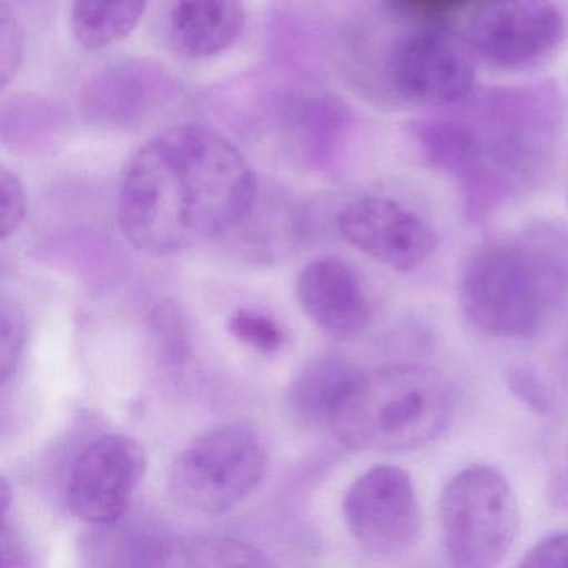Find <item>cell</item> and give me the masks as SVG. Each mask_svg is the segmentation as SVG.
<instances>
[{
  "label": "cell",
  "instance_id": "4316f807",
  "mask_svg": "<svg viewBox=\"0 0 568 568\" xmlns=\"http://www.w3.org/2000/svg\"><path fill=\"white\" fill-rule=\"evenodd\" d=\"M0 555H2L0 565L4 568L26 567L29 564L26 551L22 550L21 541L18 540L14 531L8 527L6 520H2V531H0Z\"/></svg>",
  "mask_w": 568,
  "mask_h": 568
},
{
  "label": "cell",
  "instance_id": "52a82bcc",
  "mask_svg": "<svg viewBox=\"0 0 568 568\" xmlns=\"http://www.w3.org/2000/svg\"><path fill=\"white\" fill-rule=\"evenodd\" d=\"M565 34L567 21L554 0H480L465 24L468 49L504 71L547 61Z\"/></svg>",
  "mask_w": 568,
  "mask_h": 568
},
{
  "label": "cell",
  "instance_id": "277c9868",
  "mask_svg": "<svg viewBox=\"0 0 568 568\" xmlns=\"http://www.w3.org/2000/svg\"><path fill=\"white\" fill-rule=\"evenodd\" d=\"M455 415L444 374L418 364L362 372L332 417V434L352 450L404 452L440 437Z\"/></svg>",
  "mask_w": 568,
  "mask_h": 568
},
{
  "label": "cell",
  "instance_id": "4fadbf2b",
  "mask_svg": "<svg viewBox=\"0 0 568 568\" xmlns=\"http://www.w3.org/2000/svg\"><path fill=\"white\" fill-rule=\"evenodd\" d=\"M337 225L348 244L397 272L415 271L437 248L430 225L390 199H357L338 214Z\"/></svg>",
  "mask_w": 568,
  "mask_h": 568
},
{
  "label": "cell",
  "instance_id": "83f0119b",
  "mask_svg": "<svg viewBox=\"0 0 568 568\" xmlns=\"http://www.w3.org/2000/svg\"><path fill=\"white\" fill-rule=\"evenodd\" d=\"M550 490L551 498H554L555 504L560 505V507L568 508V447L567 457H565L564 470H561L560 475L555 478Z\"/></svg>",
  "mask_w": 568,
  "mask_h": 568
},
{
  "label": "cell",
  "instance_id": "7402d4cb",
  "mask_svg": "<svg viewBox=\"0 0 568 568\" xmlns=\"http://www.w3.org/2000/svg\"><path fill=\"white\" fill-rule=\"evenodd\" d=\"M0 332H2V344H0V355H2V382L8 384L18 368L21 361L22 348H24V315L21 308L14 302L4 301L2 312H0Z\"/></svg>",
  "mask_w": 568,
  "mask_h": 568
},
{
  "label": "cell",
  "instance_id": "484cf974",
  "mask_svg": "<svg viewBox=\"0 0 568 568\" xmlns=\"http://www.w3.org/2000/svg\"><path fill=\"white\" fill-rule=\"evenodd\" d=\"M511 392L524 402L530 410L544 414L550 408V400H548L547 388L544 387L537 375L534 372L525 371V368H515L510 372L508 377Z\"/></svg>",
  "mask_w": 568,
  "mask_h": 568
},
{
  "label": "cell",
  "instance_id": "7a4b0ae2",
  "mask_svg": "<svg viewBox=\"0 0 568 568\" xmlns=\"http://www.w3.org/2000/svg\"><path fill=\"white\" fill-rule=\"evenodd\" d=\"M448 112L464 138L454 181L468 221L490 217L550 171L564 129V98L554 82L471 91Z\"/></svg>",
  "mask_w": 568,
  "mask_h": 568
},
{
  "label": "cell",
  "instance_id": "ac0fdd59",
  "mask_svg": "<svg viewBox=\"0 0 568 568\" xmlns=\"http://www.w3.org/2000/svg\"><path fill=\"white\" fill-rule=\"evenodd\" d=\"M149 0H74L72 32L82 48L99 51L128 38L144 16Z\"/></svg>",
  "mask_w": 568,
  "mask_h": 568
},
{
  "label": "cell",
  "instance_id": "603a6c76",
  "mask_svg": "<svg viewBox=\"0 0 568 568\" xmlns=\"http://www.w3.org/2000/svg\"><path fill=\"white\" fill-rule=\"evenodd\" d=\"M24 59V34L21 24L14 18L8 6L0 11V81L2 88H8L18 75Z\"/></svg>",
  "mask_w": 568,
  "mask_h": 568
},
{
  "label": "cell",
  "instance_id": "44dd1931",
  "mask_svg": "<svg viewBox=\"0 0 568 568\" xmlns=\"http://www.w3.org/2000/svg\"><path fill=\"white\" fill-rule=\"evenodd\" d=\"M227 328L237 341L261 352H275L284 342L281 327L271 317L247 308L232 314Z\"/></svg>",
  "mask_w": 568,
  "mask_h": 568
},
{
  "label": "cell",
  "instance_id": "f1b7e54d",
  "mask_svg": "<svg viewBox=\"0 0 568 568\" xmlns=\"http://www.w3.org/2000/svg\"><path fill=\"white\" fill-rule=\"evenodd\" d=\"M0 491H2V498H0V501H2V517H6L9 511V505H11L12 501L11 487H9L6 478H2V487H0Z\"/></svg>",
  "mask_w": 568,
  "mask_h": 568
},
{
  "label": "cell",
  "instance_id": "30bf717a",
  "mask_svg": "<svg viewBox=\"0 0 568 568\" xmlns=\"http://www.w3.org/2000/svg\"><path fill=\"white\" fill-rule=\"evenodd\" d=\"M145 467L144 448L135 438L102 435L72 465L65 490L69 510L85 524L114 525L128 511Z\"/></svg>",
  "mask_w": 568,
  "mask_h": 568
},
{
  "label": "cell",
  "instance_id": "9a60e30c",
  "mask_svg": "<svg viewBox=\"0 0 568 568\" xmlns=\"http://www.w3.org/2000/svg\"><path fill=\"white\" fill-rule=\"evenodd\" d=\"M244 24L242 0H175L172 45L184 58H214L237 41Z\"/></svg>",
  "mask_w": 568,
  "mask_h": 568
},
{
  "label": "cell",
  "instance_id": "d6986e66",
  "mask_svg": "<svg viewBox=\"0 0 568 568\" xmlns=\"http://www.w3.org/2000/svg\"><path fill=\"white\" fill-rule=\"evenodd\" d=\"M258 548L229 537L169 540L164 567H267Z\"/></svg>",
  "mask_w": 568,
  "mask_h": 568
},
{
  "label": "cell",
  "instance_id": "8fae6325",
  "mask_svg": "<svg viewBox=\"0 0 568 568\" xmlns=\"http://www.w3.org/2000/svg\"><path fill=\"white\" fill-rule=\"evenodd\" d=\"M420 515L410 475L394 465L368 468L344 498L348 530L374 554H400L417 544Z\"/></svg>",
  "mask_w": 568,
  "mask_h": 568
},
{
  "label": "cell",
  "instance_id": "cb8c5ba5",
  "mask_svg": "<svg viewBox=\"0 0 568 568\" xmlns=\"http://www.w3.org/2000/svg\"><path fill=\"white\" fill-rule=\"evenodd\" d=\"M0 197H2V239H9L21 227L26 217L24 185L9 169L0 171Z\"/></svg>",
  "mask_w": 568,
  "mask_h": 568
},
{
  "label": "cell",
  "instance_id": "7c38bea8",
  "mask_svg": "<svg viewBox=\"0 0 568 568\" xmlns=\"http://www.w3.org/2000/svg\"><path fill=\"white\" fill-rule=\"evenodd\" d=\"M168 68L149 59H125L99 71L81 94L85 121L112 132H134L154 122L179 98Z\"/></svg>",
  "mask_w": 568,
  "mask_h": 568
},
{
  "label": "cell",
  "instance_id": "5bb4252c",
  "mask_svg": "<svg viewBox=\"0 0 568 568\" xmlns=\"http://www.w3.org/2000/svg\"><path fill=\"white\" fill-rule=\"evenodd\" d=\"M295 292L305 315L338 341L357 337L371 321V304L361 277L342 258L322 257L305 265Z\"/></svg>",
  "mask_w": 568,
  "mask_h": 568
},
{
  "label": "cell",
  "instance_id": "e0dca14e",
  "mask_svg": "<svg viewBox=\"0 0 568 568\" xmlns=\"http://www.w3.org/2000/svg\"><path fill=\"white\" fill-rule=\"evenodd\" d=\"M65 131L68 118L48 99L12 95L0 109V142L14 154H52L64 141Z\"/></svg>",
  "mask_w": 568,
  "mask_h": 568
},
{
  "label": "cell",
  "instance_id": "ba28073f",
  "mask_svg": "<svg viewBox=\"0 0 568 568\" xmlns=\"http://www.w3.org/2000/svg\"><path fill=\"white\" fill-rule=\"evenodd\" d=\"M252 124L274 129L292 155L315 171H328L347 148L354 118L344 102L324 92L262 88L248 109Z\"/></svg>",
  "mask_w": 568,
  "mask_h": 568
},
{
  "label": "cell",
  "instance_id": "d4e9b609",
  "mask_svg": "<svg viewBox=\"0 0 568 568\" xmlns=\"http://www.w3.org/2000/svg\"><path fill=\"white\" fill-rule=\"evenodd\" d=\"M520 567H568V534H555L535 544L521 558Z\"/></svg>",
  "mask_w": 568,
  "mask_h": 568
},
{
  "label": "cell",
  "instance_id": "5b68a950",
  "mask_svg": "<svg viewBox=\"0 0 568 568\" xmlns=\"http://www.w3.org/2000/svg\"><path fill=\"white\" fill-rule=\"evenodd\" d=\"M520 525L514 488L494 467L470 465L442 490V537L455 567H497L510 554Z\"/></svg>",
  "mask_w": 568,
  "mask_h": 568
},
{
  "label": "cell",
  "instance_id": "3957f363",
  "mask_svg": "<svg viewBox=\"0 0 568 568\" xmlns=\"http://www.w3.org/2000/svg\"><path fill=\"white\" fill-rule=\"evenodd\" d=\"M568 301V225L531 222L514 237L471 255L460 307L471 325L497 338H530Z\"/></svg>",
  "mask_w": 568,
  "mask_h": 568
},
{
  "label": "cell",
  "instance_id": "ffe728a7",
  "mask_svg": "<svg viewBox=\"0 0 568 568\" xmlns=\"http://www.w3.org/2000/svg\"><path fill=\"white\" fill-rule=\"evenodd\" d=\"M151 331L164 362L179 365L189 354V332L181 308L162 302L151 314Z\"/></svg>",
  "mask_w": 568,
  "mask_h": 568
},
{
  "label": "cell",
  "instance_id": "6da1fadb",
  "mask_svg": "<svg viewBox=\"0 0 568 568\" xmlns=\"http://www.w3.org/2000/svg\"><path fill=\"white\" fill-rule=\"evenodd\" d=\"M257 197L254 171L224 135L175 125L134 155L119 192V227L129 244L164 257L227 234Z\"/></svg>",
  "mask_w": 568,
  "mask_h": 568
},
{
  "label": "cell",
  "instance_id": "2e32d148",
  "mask_svg": "<svg viewBox=\"0 0 568 568\" xmlns=\"http://www.w3.org/2000/svg\"><path fill=\"white\" fill-rule=\"evenodd\" d=\"M362 371L351 361L324 355L308 362L288 385L287 408L305 425H328Z\"/></svg>",
  "mask_w": 568,
  "mask_h": 568
},
{
  "label": "cell",
  "instance_id": "9c48e42d",
  "mask_svg": "<svg viewBox=\"0 0 568 568\" xmlns=\"http://www.w3.org/2000/svg\"><path fill=\"white\" fill-rule=\"evenodd\" d=\"M385 72L395 94L420 108H450L474 91L470 55L452 36L434 29L397 39Z\"/></svg>",
  "mask_w": 568,
  "mask_h": 568
},
{
  "label": "cell",
  "instance_id": "8992f818",
  "mask_svg": "<svg viewBox=\"0 0 568 568\" xmlns=\"http://www.w3.org/2000/svg\"><path fill=\"white\" fill-rule=\"evenodd\" d=\"M265 467L264 444L252 428L221 425L182 450L172 465L169 488L189 510L221 515L257 490Z\"/></svg>",
  "mask_w": 568,
  "mask_h": 568
}]
</instances>
